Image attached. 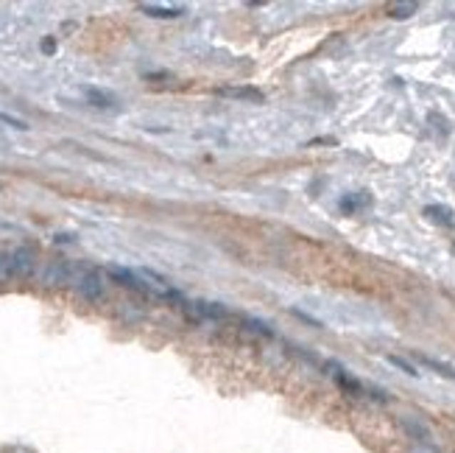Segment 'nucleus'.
Returning a JSON list of instances; mask_svg holds the SVG:
<instances>
[{
  "mask_svg": "<svg viewBox=\"0 0 455 453\" xmlns=\"http://www.w3.org/2000/svg\"><path fill=\"white\" fill-rule=\"evenodd\" d=\"M0 260H3V252H0Z\"/></svg>",
  "mask_w": 455,
  "mask_h": 453,
  "instance_id": "24",
  "label": "nucleus"
},
{
  "mask_svg": "<svg viewBox=\"0 0 455 453\" xmlns=\"http://www.w3.org/2000/svg\"><path fill=\"white\" fill-rule=\"evenodd\" d=\"M310 146H335V137H316L310 140Z\"/></svg>",
  "mask_w": 455,
  "mask_h": 453,
  "instance_id": "23",
  "label": "nucleus"
},
{
  "mask_svg": "<svg viewBox=\"0 0 455 453\" xmlns=\"http://www.w3.org/2000/svg\"><path fill=\"white\" fill-rule=\"evenodd\" d=\"M389 361H391V364H394V367H397V369H402L405 375H411V378H416V375H419V369H416L414 364H408L405 358H399V356H389Z\"/></svg>",
  "mask_w": 455,
  "mask_h": 453,
  "instance_id": "16",
  "label": "nucleus"
},
{
  "mask_svg": "<svg viewBox=\"0 0 455 453\" xmlns=\"http://www.w3.org/2000/svg\"><path fill=\"white\" fill-rule=\"evenodd\" d=\"M422 216L439 226H455V210L444 207V204H427L422 210Z\"/></svg>",
  "mask_w": 455,
  "mask_h": 453,
  "instance_id": "9",
  "label": "nucleus"
},
{
  "mask_svg": "<svg viewBox=\"0 0 455 453\" xmlns=\"http://www.w3.org/2000/svg\"><path fill=\"white\" fill-rule=\"evenodd\" d=\"M67 274H70V263L56 258V260H45V263H42V269L36 272V280H39V286H45V289H59V286H67Z\"/></svg>",
  "mask_w": 455,
  "mask_h": 453,
  "instance_id": "2",
  "label": "nucleus"
},
{
  "mask_svg": "<svg viewBox=\"0 0 455 453\" xmlns=\"http://www.w3.org/2000/svg\"><path fill=\"white\" fill-rule=\"evenodd\" d=\"M424 367H430V369H436L439 375H444V378H453L455 381V369L453 367H447V364H441V361H436V358H427V356H419Z\"/></svg>",
  "mask_w": 455,
  "mask_h": 453,
  "instance_id": "15",
  "label": "nucleus"
},
{
  "mask_svg": "<svg viewBox=\"0 0 455 453\" xmlns=\"http://www.w3.org/2000/svg\"><path fill=\"white\" fill-rule=\"evenodd\" d=\"M106 277L115 283V286H121V289H126L131 294H143V297H151L148 292V286H145V280L137 274V272H131L126 266H106Z\"/></svg>",
  "mask_w": 455,
  "mask_h": 453,
  "instance_id": "1",
  "label": "nucleus"
},
{
  "mask_svg": "<svg viewBox=\"0 0 455 453\" xmlns=\"http://www.w3.org/2000/svg\"><path fill=\"white\" fill-rule=\"evenodd\" d=\"M332 369H335V372H332V378H335V384H338V389H341L344 394H349V397H360V394L366 392V387L360 384L358 378H355V375H349L347 369H341L338 364H332Z\"/></svg>",
  "mask_w": 455,
  "mask_h": 453,
  "instance_id": "7",
  "label": "nucleus"
},
{
  "mask_svg": "<svg viewBox=\"0 0 455 453\" xmlns=\"http://www.w3.org/2000/svg\"><path fill=\"white\" fill-rule=\"evenodd\" d=\"M0 124H9V126H14V129H20V131L31 129L26 121H20V118H11V115H6V112H0Z\"/></svg>",
  "mask_w": 455,
  "mask_h": 453,
  "instance_id": "18",
  "label": "nucleus"
},
{
  "mask_svg": "<svg viewBox=\"0 0 455 453\" xmlns=\"http://www.w3.org/2000/svg\"><path fill=\"white\" fill-rule=\"evenodd\" d=\"M419 11V3H414V0H405V3H391L389 6V14L394 20H408V17H414Z\"/></svg>",
  "mask_w": 455,
  "mask_h": 453,
  "instance_id": "13",
  "label": "nucleus"
},
{
  "mask_svg": "<svg viewBox=\"0 0 455 453\" xmlns=\"http://www.w3.org/2000/svg\"><path fill=\"white\" fill-rule=\"evenodd\" d=\"M140 11L157 20H176L185 14V6H157V3H140Z\"/></svg>",
  "mask_w": 455,
  "mask_h": 453,
  "instance_id": "8",
  "label": "nucleus"
},
{
  "mask_svg": "<svg viewBox=\"0 0 455 453\" xmlns=\"http://www.w3.org/2000/svg\"><path fill=\"white\" fill-rule=\"evenodd\" d=\"M73 292L78 294L84 302H98V299H103V272L96 269V266H90Z\"/></svg>",
  "mask_w": 455,
  "mask_h": 453,
  "instance_id": "3",
  "label": "nucleus"
},
{
  "mask_svg": "<svg viewBox=\"0 0 455 453\" xmlns=\"http://www.w3.org/2000/svg\"><path fill=\"white\" fill-rule=\"evenodd\" d=\"M185 311L190 314V319H227L229 317V308L224 302H207V299L188 302Z\"/></svg>",
  "mask_w": 455,
  "mask_h": 453,
  "instance_id": "5",
  "label": "nucleus"
},
{
  "mask_svg": "<svg viewBox=\"0 0 455 453\" xmlns=\"http://www.w3.org/2000/svg\"><path fill=\"white\" fill-rule=\"evenodd\" d=\"M39 48H42V54H48V56H51V54H56V39H53V36H45Z\"/></svg>",
  "mask_w": 455,
  "mask_h": 453,
  "instance_id": "21",
  "label": "nucleus"
},
{
  "mask_svg": "<svg viewBox=\"0 0 455 453\" xmlns=\"http://www.w3.org/2000/svg\"><path fill=\"white\" fill-rule=\"evenodd\" d=\"M53 241H56V244H73V241H76V235H70V232H59V235H53Z\"/></svg>",
  "mask_w": 455,
  "mask_h": 453,
  "instance_id": "22",
  "label": "nucleus"
},
{
  "mask_svg": "<svg viewBox=\"0 0 455 453\" xmlns=\"http://www.w3.org/2000/svg\"><path fill=\"white\" fill-rule=\"evenodd\" d=\"M411 453H439L433 442H414L411 445Z\"/></svg>",
  "mask_w": 455,
  "mask_h": 453,
  "instance_id": "20",
  "label": "nucleus"
},
{
  "mask_svg": "<svg viewBox=\"0 0 455 453\" xmlns=\"http://www.w3.org/2000/svg\"><path fill=\"white\" fill-rule=\"evenodd\" d=\"M118 317H121L123 322H137V319H143V311H137V308L126 305V308H121V311H118Z\"/></svg>",
  "mask_w": 455,
  "mask_h": 453,
  "instance_id": "17",
  "label": "nucleus"
},
{
  "mask_svg": "<svg viewBox=\"0 0 455 453\" xmlns=\"http://www.w3.org/2000/svg\"><path fill=\"white\" fill-rule=\"evenodd\" d=\"M218 96L235 98V101H246V104H262V90L257 87H221Z\"/></svg>",
  "mask_w": 455,
  "mask_h": 453,
  "instance_id": "10",
  "label": "nucleus"
},
{
  "mask_svg": "<svg viewBox=\"0 0 455 453\" xmlns=\"http://www.w3.org/2000/svg\"><path fill=\"white\" fill-rule=\"evenodd\" d=\"M243 327H246L249 333H255V336H262V339H271V336H274V327L268 322H262V319L246 317V319H243Z\"/></svg>",
  "mask_w": 455,
  "mask_h": 453,
  "instance_id": "14",
  "label": "nucleus"
},
{
  "mask_svg": "<svg viewBox=\"0 0 455 453\" xmlns=\"http://www.w3.org/2000/svg\"><path fill=\"white\" fill-rule=\"evenodd\" d=\"M372 204V196H369V191H360V194H349L341 199V213H358V210H363V207H369Z\"/></svg>",
  "mask_w": 455,
  "mask_h": 453,
  "instance_id": "12",
  "label": "nucleus"
},
{
  "mask_svg": "<svg viewBox=\"0 0 455 453\" xmlns=\"http://www.w3.org/2000/svg\"><path fill=\"white\" fill-rule=\"evenodd\" d=\"M11 269H14V277L17 280H29L36 274V252L31 247H17L11 252Z\"/></svg>",
  "mask_w": 455,
  "mask_h": 453,
  "instance_id": "4",
  "label": "nucleus"
},
{
  "mask_svg": "<svg viewBox=\"0 0 455 453\" xmlns=\"http://www.w3.org/2000/svg\"><path fill=\"white\" fill-rule=\"evenodd\" d=\"M84 96H87V104H93L98 109H115L118 106V98L106 90H98V87H84Z\"/></svg>",
  "mask_w": 455,
  "mask_h": 453,
  "instance_id": "11",
  "label": "nucleus"
},
{
  "mask_svg": "<svg viewBox=\"0 0 455 453\" xmlns=\"http://www.w3.org/2000/svg\"><path fill=\"white\" fill-rule=\"evenodd\" d=\"M399 425H402V431L408 434L411 442H433V434H430L427 422L419 420V417H399Z\"/></svg>",
  "mask_w": 455,
  "mask_h": 453,
  "instance_id": "6",
  "label": "nucleus"
},
{
  "mask_svg": "<svg viewBox=\"0 0 455 453\" xmlns=\"http://www.w3.org/2000/svg\"><path fill=\"white\" fill-rule=\"evenodd\" d=\"M293 317H296V319H302V322H307L310 327H319V330L324 327V324L319 322L316 317H310V314H305V311H299V308H293Z\"/></svg>",
  "mask_w": 455,
  "mask_h": 453,
  "instance_id": "19",
  "label": "nucleus"
}]
</instances>
